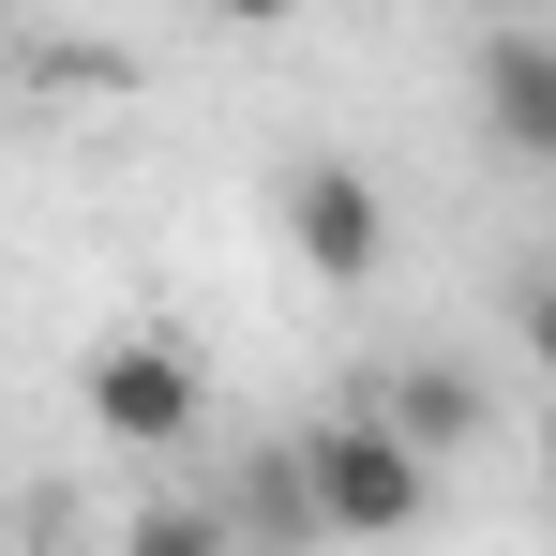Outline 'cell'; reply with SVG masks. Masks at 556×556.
Listing matches in <instances>:
<instances>
[{
  "label": "cell",
  "instance_id": "obj_1",
  "mask_svg": "<svg viewBox=\"0 0 556 556\" xmlns=\"http://www.w3.org/2000/svg\"><path fill=\"white\" fill-rule=\"evenodd\" d=\"M301 481H316V527L331 542H406L437 511V452L406 421H316L301 437Z\"/></svg>",
  "mask_w": 556,
  "mask_h": 556
},
{
  "label": "cell",
  "instance_id": "obj_2",
  "mask_svg": "<svg viewBox=\"0 0 556 556\" xmlns=\"http://www.w3.org/2000/svg\"><path fill=\"white\" fill-rule=\"evenodd\" d=\"M76 391H91L105 452H181L195 421H211V376H195V346H181V331H105Z\"/></svg>",
  "mask_w": 556,
  "mask_h": 556
},
{
  "label": "cell",
  "instance_id": "obj_3",
  "mask_svg": "<svg viewBox=\"0 0 556 556\" xmlns=\"http://www.w3.org/2000/svg\"><path fill=\"white\" fill-rule=\"evenodd\" d=\"M286 241H301V271H316V286H362L376 241H391V211H376L362 166H301V181H286Z\"/></svg>",
  "mask_w": 556,
  "mask_h": 556
},
{
  "label": "cell",
  "instance_id": "obj_4",
  "mask_svg": "<svg viewBox=\"0 0 556 556\" xmlns=\"http://www.w3.org/2000/svg\"><path fill=\"white\" fill-rule=\"evenodd\" d=\"M466 91H481V136H496L511 166H556V46L542 30H496Z\"/></svg>",
  "mask_w": 556,
  "mask_h": 556
},
{
  "label": "cell",
  "instance_id": "obj_5",
  "mask_svg": "<svg viewBox=\"0 0 556 556\" xmlns=\"http://www.w3.org/2000/svg\"><path fill=\"white\" fill-rule=\"evenodd\" d=\"M391 421H406L421 452H466V421H481V391H466V362H421L406 391H391Z\"/></svg>",
  "mask_w": 556,
  "mask_h": 556
},
{
  "label": "cell",
  "instance_id": "obj_6",
  "mask_svg": "<svg viewBox=\"0 0 556 556\" xmlns=\"http://www.w3.org/2000/svg\"><path fill=\"white\" fill-rule=\"evenodd\" d=\"M121 556H241V542H226V511H195V496H151V511L121 527Z\"/></svg>",
  "mask_w": 556,
  "mask_h": 556
},
{
  "label": "cell",
  "instance_id": "obj_7",
  "mask_svg": "<svg viewBox=\"0 0 556 556\" xmlns=\"http://www.w3.org/2000/svg\"><path fill=\"white\" fill-rule=\"evenodd\" d=\"M527 346H542V376H556V286H542V301H527Z\"/></svg>",
  "mask_w": 556,
  "mask_h": 556
},
{
  "label": "cell",
  "instance_id": "obj_8",
  "mask_svg": "<svg viewBox=\"0 0 556 556\" xmlns=\"http://www.w3.org/2000/svg\"><path fill=\"white\" fill-rule=\"evenodd\" d=\"M211 15H241V30H271V15H301V0H211Z\"/></svg>",
  "mask_w": 556,
  "mask_h": 556
},
{
  "label": "cell",
  "instance_id": "obj_9",
  "mask_svg": "<svg viewBox=\"0 0 556 556\" xmlns=\"http://www.w3.org/2000/svg\"><path fill=\"white\" fill-rule=\"evenodd\" d=\"M481 15H527V0H481Z\"/></svg>",
  "mask_w": 556,
  "mask_h": 556
},
{
  "label": "cell",
  "instance_id": "obj_10",
  "mask_svg": "<svg viewBox=\"0 0 556 556\" xmlns=\"http://www.w3.org/2000/svg\"><path fill=\"white\" fill-rule=\"evenodd\" d=\"M0 15H15V0H0Z\"/></svg>",
  "mask_w": 556,
  "mask_h": 556
}]
</instances>
